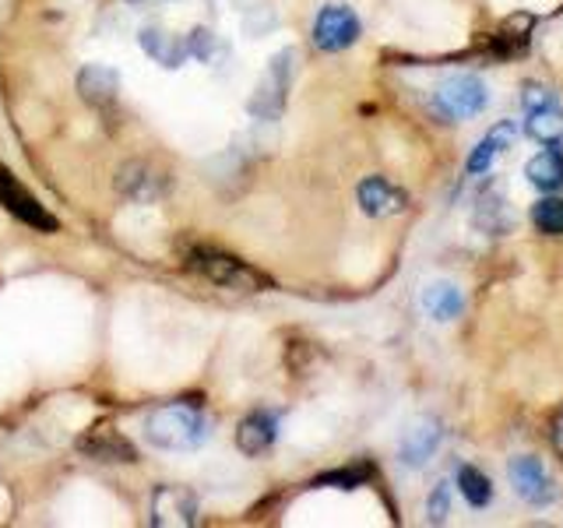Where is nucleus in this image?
<instances>
[{
    "label": "nucleus",
    "mask_w": 563,
    "mask_h": 528,
    "mask_svg": "<svg viewBox=\"0 0 563 528\" xmlns=\"http://www.w3.org/2000/svg\"><path fill=\"white\" fill-rule=\"evenodd\" d=\"M117 190L131 201H158L166 194V176L148 163H128L117 173Z\"/></svg>",
    "instance_id": "9d476101"
},
{
    "label": "nucleus",
    "mask_w": 563,
    "mask_h": 528,
    "mask_svg": "<svg viewBox=\"0 0 563 528\" xmlns=\"http://www.w3.org/2000/svg\"><path fill=\"white\" fill-rule=\"evenodd\" d=\"M187 264L198 275H205L208 282H216L222 289H236V293H261L268 286V278H264L257 268H251L246 261L233 257L219 251V246H194L187 254Z\"/></svg>",
    "instance_id": "f03ea898"
},
{
    "label": "nucleus",
    "mask_w": 563,
    "mask_h": 528,
    "mask_svg": "<svg viewBox=\"0 0 563 528\" xmlns=\"http://www.w3.org/2000/svg\"><path fill=\"white\" fill-rule=\"evenodd\" d=\"M275 437H278V419L272 413L257 409V413H251L236 427V448L243 454L257 458V454H264V451L275 444Z\"/></svg>",
    "instance_id": "f8f14e48"
},
{
    "label": "nucleus",
    "mask_w": 563,
    "mask_h": 528,
    "mask_svg": "<svg viewBox=\"0 0 563 528\" xmlns=\"http://www.w3.org/2000/svg\"><path fill=\"white\" fill-rule=\"evenodd\" d=\"M292 57H296L292 50H282L278 57L272 61L268 75H264V81H261V88H257V96H254V102H251V110H254V113L272 117V113L282 110V106H286V92H289V81H292Z\"/></svg>",
    "instance_id": "6e6552de"
},
{
    "label": "nucleus",
    "mask_w": 563,
    "mask_h": 528,
    "mask_svg": "<svg viewBox=\"0 0 563 528\" xmlns=\"http://www.w3.org/2000/svg\"><path fill=\"white\" fill-rule=\"evenodd\" d=\"M510 138H515V123H510V120L497 123V128H493V131L479 141V145L472 148L468 163H465V173H468V176H486L489 166L500 158V152L510 145Z\"/></svg>",
    "instance_id": "2eb2a0df"
},
{
    "label": "nucleus",
    "mask_w": 563,
    "mask_h": 528,
    "mask_svg": "<svg viewBox=\"0 0 563 528\" xmlns=\"http://www.w3.org/2000/svg\"><path fill=\"white\" fill-rule=\"evenodd\" d=\"M525 131L532 141L545 148H563V102L556 99V92L542 85H528L525 96Z\"/></svg>",
    "instance_id": "7ed1b4c3"
},
{
    "label": "nucleus",
    "mask_w": 563,
    "mask_h": 528,
    "mask_svg": "<svg viewBox=\"0 0 563 528\" xmlns=\"http://www.w3.org/2000/svg\"><path fill=\"white\" fill-rule=\"evenodd\" d=\"M419 304L433 321H454V317H462L465 310V296L454 282H430V286L422 289Z\"/></svg>",
    "instance_id": "4468645a"
},
{
    "label": "nucleus",
    "mask_w": 563,
    "mask_h": 528,
    "mask_svg": "<svg viewBox=\"0 0 563 528\" xmlns=\"http://www.w3.org/2000/svg\"><path fill=\"white\" fill-rule=\"evenodd\" d=\"M360 32H363V25L349 4H324L313 22V43L324 53H339L356 43Z\"/></svg>",
    "instance_id": "39448f33"
},
{
    "label": "nucleus",
    "mask_w": 563,
    "mask_h": 528,
    "mask_svg": "<svg viewBox=\"0 0 563 528\" xmlns=\"http://www.w3.org/2000/svg\"><path fill=\"white\" fill-rule=\"evenodd\" d=\"M81 451L99 458V462H134V458H137L131 440H123L113 427H96L81 440Z\"/></svg>",
    "instance_id": "dca6fc26"
},
{
    "label": "nucleus",
    "mask_w": 563,
    "mask_h": 528,
    "mask_svg": "<svg viewBox=\"0 0 563 528\" xmlns=\"http://www.w3.org/2000/svg\"><path fill=\"white\" fill-rule=\"evenodd\" d=\"M78 88L92 106H110L117 99V92H120V75L113 67L88 64V67H81V75H78Z\"/></svg>",
    "instance_id": "f3484780"
},
{
    "label": "nucleus",
    "mask_w": 563,
    "mask_h": 528,
    "mask_svg": "<svg viewBox=\"0 0 563 528\" xmlns=\"http://www.w3.org/2000/svg\"><path fill=\"white\" fill-rule=\"evenodd\" d=\"M489 106V88L475 75H451L437 85L433 92V110L444 120H468L479 117Z\"/></svg>",
    "instance_id": "20e7f679"
},
{
    "label": "nucleus",
    "mask_w": 563,
    "mask_h": 528,
    "mask_svg": "<svg viewBox=\"0 0 563 528\" xmlns=\"http://www.w3.org/2000/svg\"><path fill=\"white\" fill-rule=\"evenodd\" d=\"M366 480V472H356V469H345V472H331V475H324V480H317L321 486H334L339 483L342 490H352V486H360Z\"/></svg>",
    "instance_id": "5701e85b"
},
{
    "label": "nucleus",
    "mask_w": 563,
    "mask_h": 528,
    "mask_svg": "<svg viewBox=\"0 0 563 528\" xmlns=\"http://www.w3.org/2000/svg\"><path fill=\"white\" fill-rule=\"evenodd\" d=\"M525 176H528V184L539 190H560L563 187V155L556 148L532 155L525 163Z\"/></svg>",
    "instance_id": "6ab92c4d"
},
{
    "label": "nucleus",
    "mask_w": 563,
    "mask_h": 528,
    "mask_svg": "<svg viewBox=\"0 0 563 528\" xmlns=\"http://www.w3.org/2000/svg\"><path fill=\"white\" fill-rule=\"evenodd\" d=\"M440 437H444V430H440L437 419H419L401 440V462L405 465H427L440 448Z\"/></svg>",
    "instance_id": "ddd939ff"
},
{
    "label": "nucleus",
    "mask_w": 563,
    "mask_h": 528,
    "mask_svg": "<svg viewBox=\"0 0 563 528\" xmlns=\"http://www.w3.org/2000/svg\"><path fill=\"white\" fill-rule=\"evenodd\" d=\"M0 205H4L8 216H14L18 222H25L32 229H43V233H57V229H60V222L53 219L49 211L35 201L8 169H0Z\"/></svg>",
    "instance_id": "423d86ee"
},
{
    "label": "nucleus",
    "mask_w": 563,
    "mask_h": 528,
    "mask_svg": "<svg viewBox=\"0 0 563 528\" xmlns=\"http://www.w3.org/2000/svg\"><path fill=\"white\" fill-rule=\"evenodd\" d=\"M532 222L545 237H563V198H542L532 208Z\"/></svg>",
    "instance_id": "412c9836"
},
{
    "label": "nucleus",
    "mask_w": 563,
    "mask_h": 528,
    "mask_svg": "<svg viewBox=\"0 0 563 528\" xmlns=\"http://www.w3.org/2000/svg\"><path fill=\"white\" fill-rule=\"evenodd\" d=\"M510 480H515L518 497L528 501V504H536V507H545L553 501V493H556L545 465L539 462V458H528V454L510 462Z\"/></svg>",
    "instance_id": "1a4fd4ad"
},
{
    "label": "nucleus",
    "mask_w": 563,
    "mask_h": 528,
    "mask_svg": "<svg viewBox=\"0 0 563 528\" xmlns=\"http://www.w3.org/2000/svg\"><path fill=\"white\" fill-rule=\"evenodd\" d=\"M141 46H145L148 57H155L166 67H180L190 53H187V40H176V35L163 32V29H145L141 32Z\"/></svg>",
    "instance_id": "a211bd4d"
},
{
    "label": "nucleus",
    "mask_w": 563,
    "mask_h": 528,
    "mask_svg": "<svg viewBox=\"0 0 563 528\" xmlns=\"http://www.w3.org/2000/svg\"><path fill=\"white\" fill-rule=\"evenodd\" d=\"M211 433L208 416L198 405H163L145 419V440L158 451H198Z\"/></svg>",
    "instance_id": "f257e3e1"
},
{
    "label": "nucleus",
    "mask_w": 563,
    "mask_h": 528,
    "mask_svg": "<svg viewBox=\"0 0 563 528\" xmlns=\"http://www.w3.org/2000/svg\"><path fill=\"white\" fill-rule=\"evenodd\" d=\"M198 521V497L187 486H158L152 497V525L190 528Z\"/></svg>",
    "instance_id": "0eeeda50"
},
{
    "label": "nucleus",
    "mask_w": 563,
    "mask_h": 528,
    "mask_svg": "<svg viewBox=\"0 0 563 528\" xmlns=\"http://www.w3.org/2000/svg\"><path fill=\"white\" fill-rule=\"evenodd\" d=\"M457 490H462V497L472 504V507H486L489 497H493V486H489V475L465 465L462 472H457Z\"/></svg>",
    "instance_id": "aec40b11"
},
{
    "label": "nucleus",
    "mask_w": 563,
    "mask_h": 528,
    "mask_svg": "<svg viewBox=\"0 0 563 528\" xmlns=\"http://www.w3.org/2000/svg\"><path fill=\"white\" fill-rule=\"evenodd\" d=\"M448 515H451V483H437L430 497V521L440 525V521H448Z\"/></svg>",
    "instance_id": "4be33fe9"
},
{
    "label": "nucleus",
    "mask_w": 563,
    "mask_h": 528,
    "mask_svg": "<svg viewBox=\"0 0 563 528\" xmlns=\"http://www.w3.org/2000/svg\"><path fill=\"white\" fill-rule=\"evenodd\" d=\"M356 194H360V208L374 219L405 211V194L391 180H384V176H366Z\"/></svg>",
    "instance_id": "9b49d317"
}]
</instances>
